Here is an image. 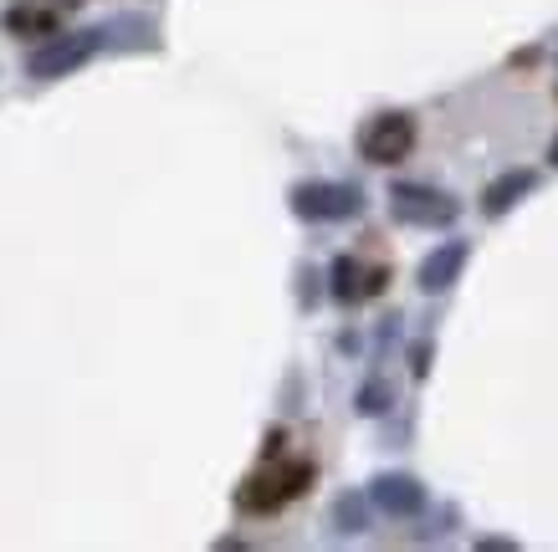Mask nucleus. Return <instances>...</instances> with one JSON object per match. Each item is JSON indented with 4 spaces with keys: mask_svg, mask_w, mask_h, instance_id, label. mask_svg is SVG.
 Instances as JSON below:
<instances>
[{
    "mask_svg": "<svg viewBox=\"0 0 558 552\" xmlns=\"http://www.w3.org/2000/svg\"><path fill=\"white\" fill-rule=\"evenodd\" d=\"M466 256H472V246H466V241H446V246H436V252L421 261V286H425V292H446V286L461 277Z\"/></svg>",
    "mask_w": 558,
    "mask_h": 552,
    "instance_id": "obj_7",
    "label": "nucleus"
},
{
    "mask_svg": "<svg viewBox=\"0 0 558 552\" xmlns=\"http://www.w3.org/2000/svg\"><path fill=\"white\" fill-rule=\"evenodd\" d=\"M554 164H558V138H554Z\"/></svg>",
    "mask_w": 558,
    "mask_h": 552,
    "instance_id": "obj_13",
    "label": "nucleus"
},
{
    "mask_svg": "<svg viewBox=\"0 0 558 552\" xmlns=\"http://www.w3.org/2000/svg\"><path fill=\"white\" fill-rule=\"evenodd\" d=\"M410 149H415V118L410 113H379L359 134V154L369 164H400V159H410Z\"/></svg>",
    "mask_w": 558,
    "mask_h": 552,
    "instance_id": "obj_2",
    "label": "nucleus"
},
{
    "mask_svg": "<svg viewBox=\"0 0 558 552\" xmlns=\"http://www.w3.org/2000/svg\"><path fill=\"white\" fill-rule=\"evenodd\" d=\"M389 210L405 225H451L461 216V205L451 195L430 189V184H395L389 189Z\"/></svg>",
    "mask_w": 558,
    "mask_h": 552,
    "instance_id": "obj_4",
    "label": "nucleus"
},
{
    "mask_svg": "<svg viewBox=\"0 0 558 552\" xmlns=\"http://www.w3.org/2000/svg\"><path fill=\"white\" fill-rule=\"evenodd\" d=\"M369 502L385 512V517H421L425 512V486L415 476H379L369 486Z\"/></svg>",
    "mask_w": 558,
    "mask_h": 552,
    "instance_id": "obj_6",
    "label": "nucleus"
},
{
    "mask_svg": "<svg viewBox=\"0 0 558 552\" xmlns=\"http://www.w3.org/2000/svg\"><path fill=\"white\" fill-rule=\"evenodd\" d=\"M292 210L303 220H349L364 210L359 184H333V180H307L292 189Z\"/></svg>",
    "mask_w": 558,
    "mask_h": 552,
    "instance_id": "obj_3",
    "label": "nucleus"
},
{
    "mask_svg": "<svg viewBox=\"0 0 558 552\" xmlns=\"http://www.w3.org/2000/svg\"><path fill=\"white\" fill-rule=\"evenodd\" d=\"M533 184H538V174H533V169H512V174H502V180L487 184V195H482V210H487V216H502V210H512V205L523 200Z\"/></svg>",
    "mask_w": 558,
    "mask_h": 552,
    "instance_id": "obj_9",
    "label": "nucleus"
},
{
    "mask_svg": "<svg viewBox=\"0 0 558 552\" xmlns=\"http://www.w3.org/2000/svg\"><path fill=\"white\" fill-rule=\"evenodd\" d=\"M102 47V32H72V36H57V41H47V47L36 51L32 62V77H62V72L83 68L87 57Z\"/></svg>",
    "mask_w": 558,
    "mask_h": 552,
    "instance_id": "obj_5",
    "label": "nucleus"
},
{
    "mask_svg": "<svg viewBox=\"0 0 558 552\" xmlns=\"http://www.w3.org/2000/svg\"><path fill=\"white\" fill-rule=\"evenodd\" d=\"M379 286H385V271H379V267L364 271V267L354 261V256H339V261H333V297H339V302L374 297Z\"/></svg>",
    "mask_w": 558,
    "mask_h": 552,
    "instance_id": "obj_8",
    "label": "nucleus"
},
{
    "mask_svg": "<svg viewBox=\"0 0 558 552\" xmlns=\"http://www.w3.org/2000/svg\"><path fill=\"white\" fill-rule=\"evenodd\" d=\"M333 517H339L343 532H359V527H364V496H343V502L333 506Z\"/></svg>",
    "mask_w": 558,
    "mask_h": 552,
    "instance_id": "obj_11",
    "label": "nucleus"
},
{
    "mask_svg": "<svg viewBox=\"0 0 558 552\" xmlns=\"http://www.w3.org/2000/svg\"><path fill=\"white\" fill-rule=\"evenodd\" d=\"M307 481H313V466H307V461H288V466L256 470L252 481L241 486V496H236V502L246 506V512H277L282 502H292V496H303Z\"/></svg>",
    "mask_w": 558,
    "mask_h": 552,
    "instance_id": "obj_1",
    "label": "nucleus"
},
{
    "mask_svg": "<svg viewBox=\"0 0 558 552\" xmlns=\"http://www.w3.org/2000/svg\"><path fill=\"white\" fill-rule=\"evenodd\" d=\"M359 409H364V415H379V409H389V384H379V379H374V384L359 389Z\"/></svg>",
    "mask_w": 558,
    "mask_h": 552,
    "instance_id": "obj_12",
    "label": "nucleus"
},
{
    "mask_svg": "<svg viewBox=\"0 0 558 552\" xmlns=\"http://www.w3.org/2000/svg\"><path fill=\"white\" fill-rule=\"evenodd\" d=\"M57 16H51L47 5H11L5 11V32H51Z\"/></svg>",
    "mask_w": 558,
    "mask_h": 552,
    "instance_id": "obj_10",
    "label": "nucleus"
}]
</instances>
